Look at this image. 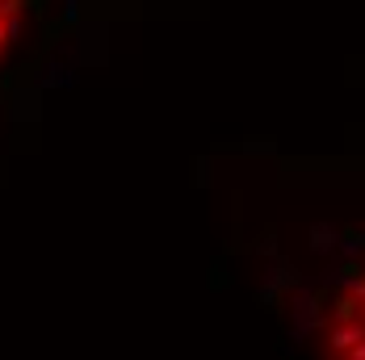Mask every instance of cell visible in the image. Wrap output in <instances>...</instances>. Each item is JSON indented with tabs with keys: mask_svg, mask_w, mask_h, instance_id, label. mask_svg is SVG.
<instances>
[{
	"mask_svg": "<svg viewBox=\"0 0 365 360\" xmlns=\"http://www.w3.org/2000/svg\"><path fill=\"white\" fill-rule=\"evenodd\" d=\"M365 339V319H340V323L328 331V348L331 352H349Z\"/></svg>",
	"mask_w": 365,
	"mask_h": 360,
	"instance_id": "1",
	"label": "cell"
},
{
	"mask_svg": "<svg viewBox=\"0 0 365 360\" xmlns=\"http://www.w3.org/2000/svg\"><path fill=\"white\" fill-rule=\"evenodd\" d=\"M349 293H353V297L365 306V277H349Z\"/></svg>",
	"mask_w": 365,
	"mask_h": 360,
	"instance_id": "2",
	"label": "cell"
},
{
	"mask_svg": "<svg viewBox=\"0 0 365 360\" xmlns=\"http://www.w3.org/2000/svg\"><path fill=\"white\" fill-rule=\"evenodd\" d=\"M340 360H365V339L357 348H349V352H340Z\"/></svg>",
	"mask_w": 365,
	"mask_h": 360,
	"instance_id": "3",
	"label": "cell"
},
{
	"mask_svg": "<svg viewBox=\"0 0 365 360\" xmlns=\"http://www.w3.org/2000/svg\"><path fill=\"white\" fill-rule=\"evenodd\" d=\"M4 42H9V30H4V26H0V46H4Z\"/></svg>",
	"mask_w": 365,
	"mask_h": 360,
	"instance_id": "4",
	"label": "cell"
}]
</instances>
